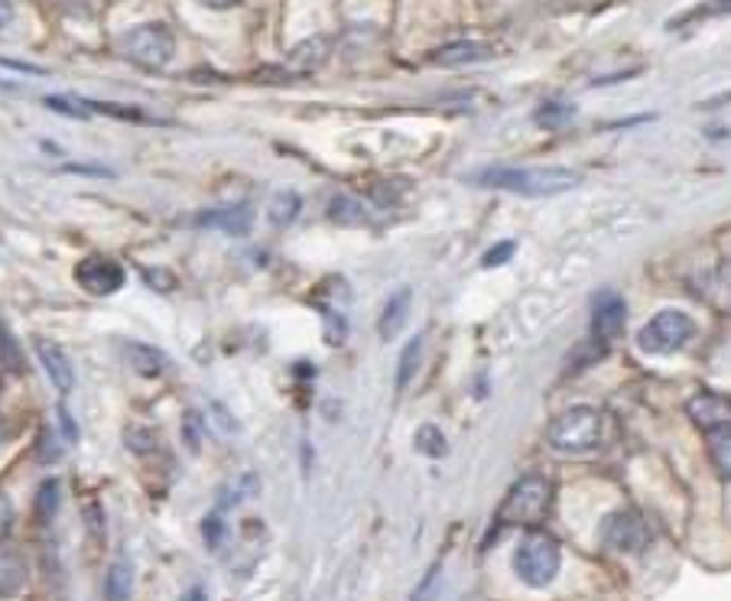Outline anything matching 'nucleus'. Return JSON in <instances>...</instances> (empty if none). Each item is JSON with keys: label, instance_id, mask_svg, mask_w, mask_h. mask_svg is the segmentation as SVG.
I'll return each instance as SVG.
<instances>
[{"label": "nucleus", "instance_id": "2", "mask_svg": "<svg viewBox=\"0 0 731 601\" xmlns=\"http://www.w3.org/2000/svg\"><path fill=\"white\" fill-rule=\"evenodd\" d=\"M547 442L565 455H585V452L599 449L602 445V413L592 407L565 410L550 423Z\"/></svg>", "mask_w": 731, "mask_h": 601}, {"label": "nucleus", "instance_id": "4", "mask_svg": "<svg viewBox=\"0 0 731 601\" xmlns=\"http://www.w3.org/2000/svg\"><path fill=\"white\" fill-rule=\"evenodd\" d=\"M121 52L140 69H163L176 56V37L167 23H140L121 37Z\"/></svg>", "mask_w": 731, "mask_h": 601}, {"label": "nucleus", "instance_id": "7", "mask_svg": "<svg viewBox=\"0 0 731 601\" xmlns=\"http://www.w3.org/2000/svg\"><path fill=\"white\" fill-rule=\"evenodd\" d=\"M76 280L91 297H111L124 287V267L118 260L91 254L76 267Z\"/></svg>", "mask_w": 731, "mask_h": 601}, {"label": "nucleus", "instance_id": "14", "mask_svg": "<svg viewBox=\"0 0 731 601\" xmlns=\"http://www.w3.org/2000/svg\"><path fill=\"white\" fill-rule=\"evenodd\" d=\"M326 59H329V40L312 37V40H306L290 52V76H306V72L319 69Z\"/></svg>", "mask_w": 731, "mask_h": 601}, {"label": "nucleus", "instance_id": "12", "mask_svg": "<svg viewBox=\"0 0 731 601\" xmlns=\"http://www.w3.org/2000/svg\"><path fill=\"white\" fill-rule=\"evenodd\" d=\"M37 354H40V361H43L49 381L59 387L62 393H69L72 384H76V374H72V364H69L66 351L52 342H37Z\"/></svg>", "mask_w": 731, "mask_h": 601}, {"label": "nucleus", "instance_id": "23", "mask_svg": "<svg viewBox=\"0 0 731 601\" xmlns=\"http://www.w3.org/2000/svg\"><path fill=\"white\" fill-rule=\"evenodd\" d=\"M88 111H98V114H108V118H118V121H133V124H153L150 114H143L140 108H128V104H111V101H86Z\"/></svg>", "mask_w": 731, "mask_h": 601}, {"label": "nucleus", "instance_id": "33", "mask_svg": "<svg viewBox=\"0 0 731 601\" xmlns=\"http://www.w3.org/2000/svg\"><path fill=\"white\" fill-rule=\"evenodd\" d=\"M218 537H221V523H218V517H212V520H206V540L216 547Z\"/></svg>", "mask_w": 731, "mask_h": 601}, {"label": "nucleus", "instance_id": "8", "mask_svg": "<svg viewBox=\"0 0 731 601\" xmlns=\"http://www.w3.org/2000/svg\"><path fill=\"white\" fill-rule=\"evenodd\" d=\"M602 537L604 543L611 550H618V553H641L647 547V540H650L644 517L638 514V511H618V514L608 517L602 527Z\"/></svg>", "mask_w": 731, "mask_h": 601}, {"label": "nucleus", "instance_id": "22", "mask_svg": "<svg viewBox=\"0 0 731 601\" xmlns=\"http://www.w3.org/2000/svg\"><path fill=\"white\" fill-rule=\"evenodd\" d=\"M300 196L297 192H280V196H273V202H270V209H267V216L273 224H290V221H297L300 216Z\"/></svg>", "mask_w": 731, "mask_h": 601}, {"label": "nucleus", "instance_id": "13", "mask_svg": "<svg viewBox=\"0 0 731 601\" xmlns=\"http://www.w3.org/2000/svg\"><path fill=\"white\" fill-rule=\"evenodd\" d=\"M199 224L206 228H218L224 234H248L254 228V212L248 206H234V209H218V212H206L199 218Z\"/></svg>", "mask_w": 731, "mask_h": 601}, {"label": "nucleus", "instance_id": "1", "mask_svg": "<svg viewBox=\"0 0 731 601\" xmlns=\"http://www.w3.org/2000/svg\"><path fill=\"white\" fill-rule=\"evenodd\" d=\"M478 186L501 189V192H517L527 199H543V196H560L579 186V176L562 167H543V170H523V167H498L484 170L478 176Z\"/></svg>", "mask_w": 731, "mask_h": 601}, {"label": "nucleus", "instance_id": "36", "mask_svg": "<svg viewBox=\"0 0 731 601\" xmlns=\"http://www.w3.org/2000/svg\"><path fill=\"white\" fill-rule=\"evenodd\" d=\"M182 601H209V595H206L202 589H189V592L182 595Z\"/></svg>", "mask_w": 731, "mask_h": 601}, {"label": "nucleus", "instance_id": "27", "mask_svg": "<svg viewBox=\"0 0 731 601\" xmlns=\"http://www.w3.org/2000/svg\"><path fill=\"white\" fill-rule=\"evenodd\" d=\"M537 121H540L543 128H562V124H569V121H572V108L550 101V104H543V108H540Z\"/></svg>", "mask_w": 731, "mask_h": 601}, {"label": "nucleus", "instance_id": "5", "mask_svg": "<svg viewBox=\"0 0 731 601\" xmlns=\"http://www.w3.org/2000/svg\"><path fill=\"white\" fill-rule=\"evenodd\" d=\"M547 508H550V481L523 478L508 491V498L498 511V520L508 527H530L547 514Z\"/></svg>", "mask_w": 731, "mask_h": 601}, {"label": "nucleus", "instance_id": "6", "mask_svg": "<svg viewBox=\"0 0 731 601\" xmlns=\"http://www.w3.org/2000/svg\"><path fill=\"white\" fill-rule=\"evenodd\" d=\"M692 319L680 309H663L657 312L638 335V344L644 348L647 354H673L692 339Z\"/></svg>", "mask_w": 731, "mask_h": 601}, {"label": "nucleus", "instance_id": "3", "mask_svg": "<svg viewBox=\"0 0 731 601\" xmlns=\"http://www.w3.org/2000/svg\"><path fill=\"white\" fill-rule=\"evenodd\" d=\"M560 543L550 537V533H540V530H530L520 547H517L514 569L517 575L530 585V589H543L557 579L560 572Z\"/></svg>", "mask_w": 731, "mask_h": 601}, {"label": "nucleus", "instance_id": "16", "mask_svg": "<svg viewBox=\"0 0 731 601\" xmlns=\"http://www.w3.org/2000/svg\"><path fill=\"white\" fill-rule=\"evenodd\" d=\"M705 445H709V455H712V465L715 472L722 474L725 481L731 478V430L725 427H712L705 430Z\"/></svg>", "mask_w": 731, "mask_h": 601}, {"label": "nucleus", "instance_id": "15", "mask_svg": "<svg viewBox=\"0 0 731 601\" xmlns=\"http://www.w3.org/2000/svg\"><path fill=\"white\" fill-rule=\"evenodd\" d=\"M27 582V562L17 550H0V599H10Z\"/></svg>", "mask_w": 731, "mask_h": 601}, {"label": "nucleus", "instance_id": "10", "mask_svg": "<svg viewBox=\"0 0 731 601\" xmlns=\"http://www.w3.org/2000/svg\"><path fill=\"white\" fill-rule=\"evenodd\" d=\"M494 56V46L478 43V40H455V43L439 46L430 59L442 69H459V66H474Z\"/></svg>", "mask_w": 731, "mask_h": 601}, {"label": "nucleus", "instance_id": "17", "mask_svg": "<svg viewBox=\"0 0 731 601\" xmlns=\"http://www.w3.org/2000/svg\"><path fill=\"white\" fill-rule=\"evenodd\" d=\"M407 312H410V290H400V293H393L384 305V312H381V339H393L400 329H403V322H407Z\"/></svg>", "mask_w": 731, "mask_h": 601}, {"label": "nucleus", "instance_id": "9", "mask_svg": "<svg viewBox=\"0 0 731 601\" xmlns=\"http://www.w3.org/2000/svg\"><path fill=\"white\" fill-rule=\"evenodd\" d=\"M624 319H628V305L618 293H599L592 302V329L602 342H611L621 329H624Z\"/></svg>", "mask_w": 731, "mask_h": 601}, {"label": "nucleus", "instance_id": "35", "mask_svg": "<svg viewBox=\"0 0 731 601\" xmlns=\"http://www.w3.org/2000/svg\"><path fill=\"white\" fill-rule=\"evenodd\" d=\"M202 7H209V10H231L234 3H241V0H199Z\"/></svg>", "mask_w": 731, "mask_h": 601}, {"label": "nucleus", "instance_id": "11", "mask_svg": "<svg viewBox=\"0 0 731 601\" xmlns=\"http://www.w3.org/2000/svg\"><path fill=\"white\" fill-rule=\"evenodd\" d=\"M689 420L699 427V430H712V427H725L729 423V403L715 393H699L689 400Z\"/></svg>", "mask_w": 731, "mask_h": 601}, {"label": "nucleus", "instance_id": "26", "mask_svg": "<svg viewBox=\"0 0 731 601\" xmlns=\"http://www.w3.org/2000/svg\"><path fill=\"white\" fill-rule=\"evenodd\" d=\"M46 104L49 108H56L59 114H69V118H82L86 121L88 114V104L86 98H76V94H56V98H46Z\"/></svg>", "mask_w": 731, "mask_h": 601}, {"label": "nucleus", "instance_id": "24", "mask_svg": "<svg viewBox=\"0 0 731 601\" xmlns=\"http://www.w3.org/2000/svg\"><path fill=\"white\" fill-rule=\"evenodd\" d=\"M0 364L7 368V371H23V351H20V344L17 339L10 335V329L0 322Z\"/></svg>", "mask_w": 731, "mask_h": 601}, {"label": "nucleus", "instance_id": "34", "mask_svg": "<svg viewBox=\"0 0 731 601\" xmlns=\"http://www.w3.org/2000/svg\"><path fill=\"white\" fill-rule=\"evenodd\" d=\"M13 20V0H0V30Z\"/></svg>", "mask_w": 731, "mask_h": 601}, {"label": "nucleus", "instance_id": "18", "mask_svg": "<svg viewBox=\"0 0 731 601\" xmlns=\"http://www.w3.org/2000/svg\"><path fill=\"white\" fill-rule=\"evenodd\" d=\"M133 595V572L124 559H118L108 569V582H104V601H130Z\"/></svg>", "mask_w": 731, "mask_h": 601}, {"label": "nucleus", "instance_id": "31", "mask_svg": "<svg viewBox=\"0 0 731 601\" xmlns=\"http://www.w3.org/2000/svg\"><path fill=\"white\" fill-rule=\"evenodd\" d=\"M10 527H13V504H10L7 494H0V543L7 540Z\"/></svg>", "mask_w": 731, "mask_h": 601}, {"label": "nucleus", "instance_id": "19", "mask_svg": "<svg viewBox=\"0 0 731 601\" xmlns=\"http://www.w3.org/2000/svg\"><path fill=\"white\" fill-rule=\"evenodd\" d=\"M420 361H423V339L417 335V339H410V342L403 344V351H400V364H397V387H407L410 381H413V378H417Z\"/></svg>", "mask_w": 731, "mask_h": 601}, {"label": "nucleus", "instance_id": "32", "mask_svg": "<svg viewBox=\"0 0 731 601\" xmlns=\"http://www.w3.org/2000/svg\"><path fill=\"white\" fill-rule=\"evenodd\" d=\"M0 66H7V69H17V72H33V76H46V69L27 66V62H17V59H0Z\"/></svg>", "mask_w": 731, "mask_h": 601}, {"label": "nucleus", "instance_id": "29", "mask_svg": "<svg viewBox=\"0 0 731 601\" xmlns=\"http://www.w3.org/2000/svg\"><path fill=\"white\" fill-rule=\"evenodd\" d=\"M439 579H442V565H432L427 572V579L420 582V589L413 592V601H432L439 592Z\"/></svg>", "mask_w": 731, "mask_h": 601}, {"label": "nucleus", "instance_id": "30", "mask_svg": "<svg viewBox=\"0 0 731 601\" xmlns=\"http://www.w3.org/2000/svg\"><path fill=\"white\" fill-rule=\"evenodd\" d=\"M511 254H514V241H501V244H494L488 254H484V267H498V263H504V260H511Z\"/></svg>", "mask_w": 731, "mask_h": 601}, {"label": "nucleus", "instance_id": "20", "mask_svg": "<svg viewBox=\"0 0 731 601\" xmlns=\"http://www.w3.org/2000/svg\"><path fill=\"white\" fill-rule=\"evenodd\" d=\"M130 364L137 368V374L157 378L167 368V358L157 348H150V344H130Z\"/></svg>", "mask_w": 731, "mask_h": 601}, {"label": "nucleus", "instance_id": "25", "mask_svg": "<svg viewBox=\"0 0 731 601\" xmlns=\"http://www.w3.org/2000/svg\"><path fill=\"white\" fill-rule=\"evenodd\" d=\"M59 511V481H43L40 494H37V517L49 523Z\"/></svg>", "mask_w": 731, "mask_h": 601}, {"label": "nucleus", "instance_id": "21", "mask_svg": "<svg viewBox=\"0 0 731 601\" xmlns=\"http://www.w3.org/2000/svg\"><path fill=\"white\" fill-rule=\"evenodd\" d=\"M413 445H417V452H420V455H427V459H442V455L449 452L445 435H442V430H435L432 423H427V427H420V430H417Z\"/></svg>", "mask_w": 731, "mask_h": 601}, {"label": "nucleus", "instance_id": "37", "mask_svg": "<svg viewBox=\"0 0 731 601\" xmlns=\"http://www.w3.org/2000/svg\"><path fill=\"white\" fill-rule=\"evenodd\" d=\"M3 435H7V423L0 420V442H3Z\"/></svg>", "mask_w": 731, "mask_h": 601}, {"label": "nucleus", "instance_id": "28", "mask_svg": "<svg viewBox=\"0 0 731 601\" xmlns=\"http://www.w3.org/2000/svg\"><path fill=\"white\" fill-rule=\"evenodd\" d=\"M329 216L336 218V221H344V224H358L361 221V209L351 202V199H336L332 206H329Z\"/></svg>", "mask_w": 731, "mask_h": 601}]
</instances>
